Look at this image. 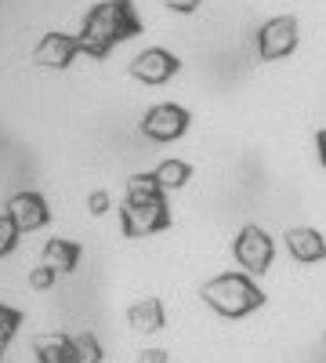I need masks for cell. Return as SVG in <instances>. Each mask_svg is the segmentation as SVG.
I'll return each mask as SVG.
<instances>
[{
    "instance_id": "cell-2",
    "label": "cell",
    "mask_w": 326,
    "mask_h": 363,
    "mask_svg": "<svg viewBox=\"0 0 326 363\" xmlns=\"http://www.w3.org/2000/svg\"><path fill=\"white\" fill-rule=\"evenodd\" d=\"M232 258H235V265H240L243 272H250V277H264V272L272 269V262H276V240L261 225L247 222L232 240Z\"/></svg>"
},
{
    "instance_id": "cell-1",
    "label": "cell",
    "mask_w": 326,
    "mask_h": 363,
    "mask_svg": "<svg viewBox=\"0 0 326 363\" xmlns=\"http://www.w3.org/2000/svg\"><path fill=\"white\" fill-rule=\"evenodd\" d=\"M199 298L206 309L225 320H243L264 306V291L250 272H218V277L199 284Z\"/></svg>"
},
{
    "instance_id": "cell-10",
    "label": "cell",
    "mask_w": 326,
    "mask_h": 363,
    "mask_svg": "<svg viewBox=\"0 0 326 363\" xmlns=\"http://www.w3.org/2000/svg\"><path fill=\"white\" fill-rule=\"evenodd\" d=\"M315 157H319V164L326 167V128L315 135Z\"/></svg>"
},
{
    "instance_id": "cell-7",
    "label": "cell",
    "mask_w": 326,
    "mask_h": 363,
    "mask_svg": "<svg viewBox=\"0 0 326 363\" xmlns=\"http://www.w3.org/2000/svg\"><path fill=\"white\" fill-rule=\"evenodd\" d=\"M156 182H160V189L170 196V193H182L189 182H192V164L182 160V157H163L153 171H149Z\"/></svg>"
},
{
    "instance_id": "cell-8",
    "label": "cell",
    "mask_w": 326,
    "mask_h": 363,
    "mask_svg": "<svg viewBox=\"0 0 326 363\" xmlns=\"http://www.w3.org/2000/svg\"><path fill=\"white\" fill-rule=\"evenodd\" d=\"M25 323V313L18 306H8V301H0V359L8 356V345L18 338V330Z\"/></svg>"
},
{
    "instance_id": "cell-3",
    "label": "cell",
    "mask_w": 326,
    "mask_h": 363,
    "mask_svg": "<svg viewBox=\"0 0 326 363\" xmlns=\"http://www.w3.org/2000/svg\"><path fill=\"white\" fill-rule=\"evenodd\" d=\"M189 124H192V116H189L185 106H177V102H156V106L145 109V116L138 120V131H141V138H149L156 145H170L177 138H185Z\"/></svg>"
},
{
    "instance_id": "cell-4",
    "label": "cell",
    "mask_w": 326,
    "mask_h": 363,
    "mask_svg": "<svg viewBox=\"0 0 326 363\" xmlns=\"http://www.w3.org/2000/svg\"><path fill=\"white\" fill-rule=\"evenodd\" d=\"M293 48H298V18L293 15H276L261 26L257 33V51L264 62H276V58H286Z\"/></svg>"
},
{
    "instance_id": "cell-5",
    "label": "cell",
    "mask_w": 326,
    "mask_h": 363,
    "mask_svg": "<svg viewBox=\"0 0 326 363\" xmlns=\"http://www.w3.org/2000/svg\"><path fill=\"white\" fill-rule=\"evenodd\" d=\"M283 244H286L290 258L301 262V265H315V262L326 258V236H322L319 229H312V225H293V229H286Z\"/></svg>"
},
{
    "instance_id": "cell-11",
    "label": "cell",
    "mask_w": 326,
    "mask_h": 363,
    "mask_svg": "<svg viewBox=\"0 0 326 363\" xmlns=\"http://www.w3.org/2000/svg\"><path fill=\"white\" fill-rule=\"evenodd\" d=\"M0 363H11V359H0Z\"/></svg>"
},
{
    "instance_id": "cell-6",
    "label": "cell",
    "mask_w": 326,
    "mask_h": 363,
    "mask_svg": "<svg viewBox=\"0 0 326 363\" xmlns=\"http://www.w3.org/2000/svg\"><path fill=\"white\" fill-rule=\"evenodd\" d=\"M127 323L138 330V335H160V330L167 327L163 298H138L134 306H127Z\"/></svg>"
},
{
    "instance_id": "cell-9",
    "label": "cell",
    "mask_w": 326,
    "mask_h": 363,
    "mask_svg": "<svg viewBox=\"0 0 326 363\" xmlns=\"http://www.w3.org/2000/svg\"><path fill=\"white\" fill-rule=\"evenodd\" d=\"M134 363H170V356H167L163 349H141Z\"/></svg>"
}]
</instances>
